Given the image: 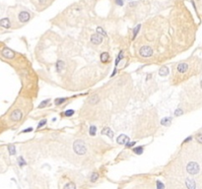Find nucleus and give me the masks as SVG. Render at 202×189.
Here are the masks:
<instances>
[{
    "label": "nucleus",
    "mask_w": 202,
    "mask_h": 189,
    "mask_svg": "<svg viewBox=\"0 0 202 189\" xmlns=\"http://www.w3.org/2000/svg\"><path fill=\"white\" fill-rule=\"evenodd\" d=\"M164 187H165V185L162 183L161 181H159V180L157 181V188H158V189H162V188H164Z\"/></svg>",
    "instance_id": "obj_32"
},
{
    "label": "nucleus",
    "mask_w": 202,
    "mask_h": 189,
    "mask_svg": "<svg viewBox=\"0 0 202 189\" xmlns=\"http://www.w3.org/2000/svg\"><path fill=\"white\" fill-rule=\"evenodd\" d=\"M63 67H64V62L61 61V60H58L57 63H56V69H57V71H61Z\"/></svg>",
    "instance_id": "obj_18"
},
{
    "label": "nucleus",
    "mask_w": 202,
    "mask_h": 189,
    "mask_svg": "<svg viewBox=\"0 0 202 189\" xmlns=\"http://www.w3.org/2000/svg\"><path fill=\"white\" fill-rule=\"evenodd\" d=\"M98 178H99V174L95 172V173H93V174H92V176H91V181H92V182H94V181H96Z\"/></svg>",
    "instance_id": "obj_26"
},
{
    "label": "nucleus",
    "mask_w": 202,
    "mask_h": 189,
    "mask_svg": "<svg viewBox=\"0 0 202 189\" xmlns=\"http://www.w3.org/2000/svg\"><path fill=\"white\" fill-rule=\"evenodd\" d=\"M99 100H100L99 96L94 95V96H92V97L89 99V103H90V104H96L97 102H99Z\"/></svg>",
    "instance_id": "obj_13"
},
{
    "label": "nucleus",
    "mask_w": 202,
    "mask_h": 189,
    "mask_svg": "<svg viewBox=\"0 0 202 189\" xmlns=\"http://www.w3.org/2000/svg\"><path fill=\"white\" fill-rule=\"evenodd\" d=\"M135 144H136V142H128V143L126 144V147H127V148H130V147H133Z\"/></svg>",
    "instance_id": "obj_34"
},
{
    "label": "nucleus",
    "mask_w": 202,
    "mask_h": 189,
    "mask_svg": "<svg viewBox=\"0 0 202 189\" xmlns=\"http://www.w3.org/2000/svg\"><path fill=\"white\" fill-rule=\"evenodd\" d=\"M31 131H33V128H28V129H25L23 132H24V133H27V132H31Z\"/></svg>",
    "instance_id": "obj_36"
},
{
    "label": "nucleus",
    "mask_w": 202,
    "mask_h": 189,
    "mask_svg": "<svg viewBox=\"0 0 202 189\" xmlns=\"http://www.w3.org/2000/svg\"><path fill=\"white\" fill-rule=\"evenodd\" d=\"M140 55L142 57H150L153 55V49L150 46H143L140 49Z\"/></svg>",
    "instance_id": "obj_3"
},
{
    "label": "nucleus",
    "mask_w": 202,
    "mask_h": 189,
    "mask_svg": "<svg viewBox=\"0 0 202 189\" xmlns=\"http://www.w3.org/2000/svg\"><path fill=\"white\" fill-rule=\"evenodd\" d=\"M47 123V119H44V120H42L39 123H38V125H37V128H40V127H43L45 124Z\"/></svg>",
    "instance_id": "obj_33"
},
{
    "label": "nucleus",
    "mask_w": 202,
    "mask_h": 189,
    "mask_svg": "<svg viewBox=\"0 0 202 189\" xmlns=\"http://www.w3.org/2000/svg\"><path fill=\"white\" fill-rule=\"evenodd\" d=\"M8 150H9V154L10 155H15L16 154V148L14 145H9L8 146Z\"/></svg>",
    "instance_id": "obj_19"
},
{
    "label": "nucleus",
    "mask_w": 202,
    "mask_h": 189,
    "mask_svg": "<svg viewBox=\"0 0 202 189\" xmlns=\"http://www.w3.org/2000/svg\"><path fill=\"white\" fill-rule=\"evenodd\" d=\"M133 152L136 154V155H141L143 153V147H136V148H133Z\"/></svg>",
    "instance_id": "obj_17"
},
{
    "label": "nucleus",
    "mask_w": 202,
    "mask_h": 189,
    "mask_svg": "<svg viewBox=\"0 0 202 189\" xmlns=\"http://www.w3.org/2000/svg\"><path fill=\"white\" fill-rule=\"evenodd\" d=\"M49 101V100H44V101H42V103H40L39 105H38V108H43V107H45L47 104H48V102Z\"/></svg>",
    "instance_id": "obj_28"
},
{
    "label": "nucleus",
    "mask_w": 202,
    "mask_h": 189,
    "mask_svg": "<svg viewBox=\"0 0 202 189\" xmlns=\"http://www.w3.org/2000/svg\"><path fill=\"white\" fill-rule=\"evenodd\" d=\"M2 55H3L5 58H7V59H12V58L15 57V52H14L13 50H11L10 48L5 47V48L2 50Z\"/></svg>",
    "instance_id": "obj_6"
},
{
    "label": "nucleus",
    "mask_w": 202,
    "mask_h": 189,
    "mask_svg": "<svg viewBox=\"0 0 202 189\" xmlns=\"http://www.w3.org/2000/svg\"><path fill=\"white\" fill-rule=\"evenodd\" d=\"M18 18H19V21L21 23H27V22H29L31 15L28 11H21L18 15Z\"/></svg>",
    "instance_id": "obj_4"
},
{
    "label": "nucleus",
    "mask_w": 202,
    "mask_h": 189,
    "mask_svg": "<svg viewBox=\"0 0 202 189\" xmlns=\"http://www.w3.org/2000/svg\"><path fill=\"white\" fill-rule=\"evenodd\" d=\"M90 135H92V136H95L96 135V133H97V127L96 126H94V125H92V126H90Z\"/></svg>",
    "instance_id": "obj_20"
},
{
    "label": "nucleus",
    "mask_w": 202,
    "mask_h": 189,
    "mask_svg": "<svg viewBox=\"0 0 202 189\" xmlns=\"http://www.w3.org/2000/svg\"><path fill=\"white\" fill-rule=\"evenodd\" d=\"M192 139V137H188V138H186L184 141H183V143H186V142H188V141H190Z\"/></svg>",
    "instance_id": "obj_37"
},
{
    "label": "nucleus",
    "mask_w": 202,
    "mask_h": 189,
    "mask_svg": "<svg viewBox=\"0 0 202 189\" xmlns=\"http://www.w3.org/2000/svg\"><path fill=\"white\" fill-rule=\"evenodd\" d=\"M91 42H92V44H102V42H103V37H102L99 33H95V34H93V35L91 36Z\"/></svg>",
    "instance_id": "obj_8"
},
{
    "label": "nucleus",
    "mask_w": 202,
    "mask_h": 189,
    "mask_svg": "<svg viewBox=\"0 0 202 189\" xmlns=\"http://www.w3.org/2000/svg\"><path fill=\"white\" fill-rule=\"evenodd\" d=\"M185 184H186V186H187L189 189H194V188H195V182H194L193 180H191V179H187L186 182H185Z\"/></svg>",
    "instance_id": "obj_15"
},
{
    "label": "nucleus",
    "mask_w": 202,
    "mask_h": 189,
    "mask_svg": "<svg viewBox=\"0 0 202 189\" xmlns=\"http://www.w3.org/2000/svg\"><path fill=\"white\" fill-rule=\"evenodd\" d=\"M18 163H19L20 167H23V166H25V165H26V162L24 161V159H23L22 157H20V158L18 159Z\"/></svg>",
    "instance_id": "obj_27"
},
{
    "label": "nucleus",
    "mask_w": 202,
    "mask_h": 189,
    "mask_svg": "<svg viewBox=\"0 0 202 189\" xmlns=\"http://www.w3.org/2000/svg\"><path fill=\"white\" fill-rule=\"evenodd\" d=\"M116 142H117L119 145H126V144L129 142V138H128L126 135H124V134H121V135H119V136L117 137Z\"/></svg>",
    "instance_id": "obj_7"
},
{
    "label": "nucleus",
    "mask_w": 202,
    "mask_h": 189,
    "mask_svg": "<svg viewBox=\"0 0 202 189\" xmlns=\"http://www.w3.org/2000/svg\"><path fill=\"white\" fill-rule=\"evenodd\" d=\"M73 149L75 151V153L78 154V155H84V154H86V151H87L85 143L83 141H81V140H77V141L74 142Z\"/></svg>",
    "instance_id": "obj_1"
},
{
    "label": "nucleus",
    "mask_w": 202,
    "mask_h": 189,
    "mask_svg": "<svg viewBox=\"0 0 202 189\" xmlns=\"http://www.w3.org/2000/svg\"><path fill=\"white\" fill-rule=\"evenodd\" d=\"M140 28H141V26H140V25H138V26H137V27H136V28L134 29V31H133V32H134V34H133V39H134V37L136 36V34L138 33V32H139Z\"/></svg>",
    "instance_id": "obj_29"
},
{
    "label": "nucleus",
    "mask_w": 202,
    "mask_h": 189,
    "mask_svg": "<svg viewBox=\"0 0 202 189\" xmlns=\"http://www.w3.org/2000/svg\"><path fill=\"white\" fill-rule=\"evenodd\" d=\"M65 116H72L73 114H74V110H72V109H68V110H66L65 111Z\"/></svg>",
    "instance_id": "obj_25"
},
{
    "label": "nucleus",
    "mask_w": 202,
    "mask_h": 189,
    "mask_svg": "<svg viewBox=\"0 0 202 189\" xmlns=\"http://www.w3.org/2000/svg\"><path fill=\"white\" fill-rule=\"evenodd\" d=\"M171 121H172V118L171 117H167V118H164V119L161 120V124L165 125V126H169L171 124Z\"/></svg>",
    "instance_id": "obj_16"
},
{
    "label": "nucleus",
    "mask_w": 202,
    "mask_h": 189,
    "mask_svg": "<svg viewBox=\"0 0 202 189\" xmlns=\"http://www.w3.org/2000/svg\"><path fill=\"white\" fill-rule=\"evenodd\" d=\"M108 58H109V55H108V53H107V52H103V53L101 54V61H102L103 63L107 62Z\"/></svg>",
    "instance_id": "obj_14"
},
{
    "label": "nucleus",
    "mask_w": 202,
    "mask_h": 189,
    "mask_svg": "<svg viewBox=\"0 0 202 189\" xmlns=\"http://www.w3.org/2000/svg\"><path fill=\"white\" fill-rule=\"evenodd\" d=\"M201 88H202V81H201Z\"/></svg>",
    "instance_id": "obj_38"
},
{
    "label": "nucleus",
    "mask_w": 202,
    "mask_h": 189,
    "mask_svg": "<svg viewBox=\"0 0 202 189\" xmlns=\"http://www.w3.org/2000/svg\"><path fill=\"white\" fill-rule=\"evenodd\" d=\"M22 115H23V114H22V111L19 110V109H16V110H14V111L11 113L10 118H11L13 121H19V120H21Z\"/></svg>",
    "instance_id": "obj_5"
},
{
    "label": "nucleus",
    "mask_w": 202,
    "mask_h": 189,
    "mask_svg": "<svg viewBox=\"0 0 202 189\" xmlns=\"http://www.w3.org/2000/svg\"><path fill=\"white\" fill-rule=\"evenodd\" d=\"M182 113H183V111H182L181 109L178 108V109L175 111V115H176V116H179V115H181V114H182Z\"/></svg>",
    "instance_id": "obj_30"
},
{
    "label": "nucleus",
    "mask_w": 202,
    "mask_h": 189,
    "mask_svg": "<svg viewBox=\"0 0 202 189\" xmlns=\"http://www.w3.org/2000/svg\"><path fill=\"white\" fill-rule=\"evenodd\" d=\"M97 32H98L99 33L103 34L104 36H106V35H107V33L105 32V30H104L103 28H101V27H98V28H97Z\"/></svg>",
    "instance_id": "obj_23"
},
{
    "label": "nucleus",
    "mask_w": 202,
    "mask_h": 189,
    "mask_svg": "<svg viewBox=\"0 0 202 189\" xmlns=\"http://www.w3.org/2000/svg\"><path fill=\"white\" fill-rule=\"evenodd\" d=\"M115 3H116L117 5H119V6H122V5H123V1H122V0H115Z\"/></svg>",
    "instance_id": "obj_35"
},
{
    "label": "nucleus",
    "mask_w": 202,
    "mask_h": 189,
    "mask_svg": "<svg viewBox=\"0 0 202 189\" xmlns=\"http://www.w3.org/2000/svg\"><path fill=\"white\" fill-rule=\"evenodd\" d=\"M65 100H66V99H65V98H63V99H62V98L56 99V100H55V104H56V105H59V104H61L62 102H64Z\"/></svg>",
    "instance_id": "obj_22"
},
{
    "label": "nucleus",
    "mask_w": 202,
    "mask_h": 189,
    "mask_svg": "<svg viewBox=\"0 0 202 189\" xmlns=\"http://www.w3.org/2000/svg\"><path fill=\"white\" fill-rule=\"evenodd\" d=\"M0 26H1L2 28H5V29H9V28L11 27V24H10L9 19H7V18L2 19L1 21H0Z\"/></svg>",
    "instance_id": "obj_10"
},
{
    "label": "nucleus",
    "mask_w": 202,
    "mask_h": 189,
    "mask_svg": "<svg viewBox=\"0 0 202 189\" xmlns=\"http://www.w3.org/2000/svg\"><path fill=\"white\" fill-rule=\"evenodd\" d=\"M168 74H169V68L166 67V66H163L159 70V75H160V76H162V77L167 76Z\"/></svg>",
    "instance_id": "obj_11"
},
{
    "label": "nucleus",
    "mask_w": 202,
    "mask_h": 189,
    "mask_svg": "<svg viewBox=\"0 0 202 189\" xmlns=\"http://www.w3.org/2000/svg\"><path fill=\"white\" fill-rule=\"evenodd\" d=\"M186 170L189 174H196L199 172V166L195 162H190L186 166Z\"/></svg>",
    "instance_id": "obj_2"
},
{
    "label": "nucleus",
    "mask_w": 202,
    "mask_h": 189,
    "mask_svg": "<svg viewBox=\"0 0 202 189\" xmlns=\"http://www.w3.org/2000/svg\"><path fill=\"white\" fill-rule=\"evenodd\" d=\"M64 188H65V189H75V188H76V185H75L74 183H68V184H66V185L64 186Z\"/></svg>",
    "instance_id": "obj_24"
},
{
    "label": "nucleus",
    "mask_w": 202,
    "mask_h": 189,
    "mask_svg": "<svg viewBox=\"0 0 202 189\" xmlns=\"http://www.w3.org/2000/svg\"><path fill=\"white\" fill-rule=\"evenodd\" d=\"M102 134H105V135H107V136H108L110 139L111 138H113V132L108 128V127H106V128H104L103 130H102Z\"/></svg>",
    "instance_id": "obj_12"
},
{
    "label": "nucleus",
    "mask_w": 202,
    "mask_h": 189,
    "mask_svg": "<svg viewBox=\"0 0 202 189\" xmlns=\"http://www.w3.org/2000/svg\"><path fill=\"white\" fill-rule=\"evenodd\" d=\"M188 69V65L186 63H179L178 65V71L179 73H185Z\"/></svg>",
    "instance_id": "obj_9"
},
{
    "label": "nucleus",
    "mask_w": 202,
    "mask_h": 189,
    "mask_svg": "<svg viewBox=\"0 0 202 189\" xmlns=\"http://www.w3.org/2000/svg\"><path fill=\"white\" fill-rule=\"evenodd\" d=\"M122 58H123V51H120L119 54H118V56H117V58L115 59V65H117V64L119 63V61L122 59Z\"/></svg>",
    "instance_id": "obj_21"
},
{
    "label": "nucleus",
    "mask_w": 202,
    "mask_h": 189,
    "mask_svg": "<svg viewBox=\"0 0 202 189\" xmlns=\"http://www.w3.org/2000/svg\"><path fill=\"white\" fill-rule=\"evenodd\" d=\"M196 140H197V142L202 144V133H198L196 135Z\"/></svg>",
    "instance_id": "obj_31"
}]
</instances>
